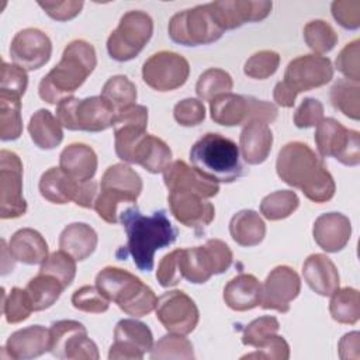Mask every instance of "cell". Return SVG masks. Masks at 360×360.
I'll return each instance as SVG.
<instances>
[{
    "label": "cell",
    "mask_w": 360,
    "mask_h": 360,
    "mask_svg": "<svg viewBox=\"0 0 360 360\" xmlns=\"http://www.w3.org/2000/svg\"><path fill=\"white\" fill-rule=\"evenodd\" d=\"M297 96H298V94H297L290 86H287L284 82H278V83L274 86L273 98H274V101H276L277 105L290 108V107L294 105Z\"/></svg>",
    "instance_id": "obj_61"
},
{
    "label": "cell",
    "mask_w": 360,
    "mask_h": 360,
    "mask_svg": "<svg viewBox=\"0 0 360 360\" xmlns=\"http://www.w3.org/2000/svg\"><path fill=\"white\" fill-rule=\"evenodd\" d=\"M97 155L91 146L86 143H70L59 156V167L76 181L93 180L97 172Z\"/></svg>",
    "instance_id": "obj_30"
},
{
    "label": "cell",
    "mask_w": 360,
    "mask_h": 360,
    "mask_svg": "<svg viewBox=\"0 0 360 360\" xmlns=\"http://www.w3.org/2000/svg\"><path fill=\"white\" fill-rule=\"evenodd\" d=\"M280 329V323L276 316H260L253 319L250 323L246 325L242 333V343L245 346L252 347H262L264 346L274 335H277Z\"/></svg>",
    "instance_id": "obj_47"
},
{
    "label": "cell",
    "mask_w": 360,
    "mask_h": 360,
    "mask_svg": "<svg viewBox=\"0 0 360 360\" xmlns=\"http://www.w3.org/2000/svg\"><path fill=\"white\" fill-rule=\"evenodd\" d=\"M211 120L224 127L245 125L250 120L249 96L225 93L210 101Z\"/></svg>",
    "instance_id": "obj_28"
},
{
    "label": "cell",
    "mask_w": 360,
    "mask_h": 360,
    "mask_svg": "<svg viewBox=\"0 0 360 360\" xmlns=\"http://www.w3.org/2000/svg\"><path fill=\"white\" fill-rule=\"evenodd\" d=\"M305 44L315 55L328 53L338 44V34L333 27L323 20H312L304 27Z\"/></svg>",
    "instance_id": "obj_44"
},
{
    "label": "cell",
    "mask_w": 360,
    "mask_h": 360,
    "mask_svg": "<svg viewBox=\"0 0 360 360\" xmlns=\"http://www.w3.org/2000/svg\"><path fill=\"white\" fill-rule=\"evenodd\" d=\"M156 278L159 284L165 288L174 287L181 281L180 273H179V264H177V250H172L167 255H165L158 266L156 270Z\"/></svg>",
    "instance_id": "obj_58"
},
{
    "label": "cell",
    "mask_w": 360,
    "mask_h": 360,
    "mask_svg": "<svg viewBox=\"0 0 360 360\" xmlns=\"http://www.w3.org/2000/svg\"><path fill=\"white\" fill-rule=\"evenodd\" d=\"M150 359H194L193 345L184 335L169 332L153 343Z\"/></svg>",
    "instance_id": "obj_45"
},
{
    "label": "cell",
    "mask_w": 360,
    "mask_h": 360,
    "mask_svg": "<svg viewBox=\"0 0 360 360\" xmlns=\"http://www.w3.org/2000/svg\"><path fill=\"white\" fill-rule=\"evenodd\" d=\"M28 86L27 70L17 66L15 63H7L1 60V75H0V93L13 94L22 97Z\"/></svg>",
    "instance_id": "obj_51"
},
{
    "label": "cell",
    "mask_w": 360,
    "mask_h": 360,
    "mask_svg": "<svg viewBox=\"0 0 360 360\" xmlns=\"http://www.w3.org/2000/svg\"><path fill=\"white\" fill-rule=\"evenodd\" d=\"M329 312L336 322L354 325L360 318L359 291L352 287L338 288L330 295Z\"/></svg>",
    "instance_id": "obj_38"
},
{
    "label": "cell",
    "mask_w": 360,
    "mask_h": 360,
    "mask_svg": "<svg viewBox=\"0 0 360 360\" xmlns=\"http://www.w3.org/2000/svg\"><path fill=\"white\" fill-rule=\"evenodd\" d=\"M39 273H45L58 278L63 287H69L76 276V260L66 252L58 250L45 259L39 267Z\"/></svg>",
    "instance_id": "obj_48"
},
{
    "label": "cell",
    "mask_w": 360,
    "mask_h": 360,
    "mask_svg": "<svg viewBox=\"0 0 360 360\" xmlns=\"http://www.w3.org/2000/svg\"><path fill=\"white\" fill-rule=\"evenodd\" d=\"M25 290L31 300L32 309L44 311L51 308L58 301L65 287L53 276L38 273L35 277H32L28 281V284L25 285Z\"/></svg>",
    "instance_id": "obj_37"
},
{
    "label": "cell",
    "mask_w": 360,
    "mask_h": 360,
    "mask_svg": "<svg viewBox=\"0 0 360 360\" xmlns=\"http://www.w3.org/2000/svg\"><path fill=\"white\" fill-rule=\"evenodd\" d=\"M280 66V55L271 49L255 52L243 65V73L252 79L264 80L276 73Z\"/></svg>",
    "instance_id": "obj_49"
},
{
    "label": "cell",
    "mask_w": 360,
    "mask_h": 360,
    "mask_svg": "<svg viewBox=\"0 0 360 360\" xmlns=\"http://www.w3.org/2000/svg\"><path fill=\"white\" fill-rule=\"evenodd\" d=\"M211 11L219 24L226 30H235L246 22L264 20L273 7L271 1H250V0H219L210 3Z\"/></svg>",
    "instance_id": "obj_21"
},
{
    "label": "cell",
    "mask_w": 360,
    "mask_h": 360,
    "mask_svg": "<svg viewBox=\"0 0 360 360\" xmlns=\"http://www.w3.org/2000/svg\"><path fill=\"white\" fill-rule=\"evenodd\" d=\"M302 276L309 288L322 297H330L340 284L335 263L322 253H314L305 259Z\"/></svg>",
    "instance_id": "obj_26"
},
{
    "label": "cell",
    "mask_w": 360,
    "mask_h": 360,
    "mask_svg": "<svg viewBox=\"0 0 360 360\" xmlns=\"http://www.w3.org/2000/svg\"><path fill=\"white\" fill-rule=\"evenodd\" d=\"M188 75V60L172 51H159L150 55L142 66L143 82L156 91H172L181 87Z\"/></svg>",
    "instance_id": "obj_13"
},
{
    "label": "cell",
    "mask_w": 360,
    "mask_h": 360,
    "mask_svg": "<svg viewBox=\"0 0 360 360\" xmlns=\"http://www.w3.org/2000/svg\"><path fill=\"white\" fill-rule=\"evenodd\" d=\"M278 177L288 186L300 188L314 202H326L333 198L336 184L322 159L304 142L285 143L276 160Z\"/></svg>",
    "instance_id": "obj_1"
},
{
    "label": "cell",
    "mask_w": 360,
    "mask_h": 360,
    "mask_svg": "<svg viewBox=\"0 0 360 360\" xmlns=\"http://www.w3.org/2000/svg\"><path fill=\"white\" fill-rule=\"evenodd\" d=\"M333 79V66L329 58L308 53L292 59L284 72V83L297 94L325 86Z\"/></svg>",
    "instance_id": "obj_16"
},
{
    "label": "cell",
    "mask_w": 360,
    "mask_h": 360,
    "mask_svg": "<svg viewBox=\"0 0 360 360\" xmlns=\"http://www.w3.org/2000/svg\"><path fill=\"white\" fill-rule=\"evenodd\" d=\"M177 250V264L181 280L202 284L214 274L225 273L232 264V250L221 239H208L202 246Z\"/></svg>",
    "instance_id": "obj_7"
},
{
    "label": "cell",
    "mask_w": 360,
    "mask_h": 360,
    "mask_svg": "<svg viewBox=\"0 0 360 360\" xmlns=\"http://www.w3.org/2000/svg\"><path fill=\"white\" fill-rule=\"evenodd\" d=\"M360 41L356 38L352 42L346 44L339 55L336 56L335 65L336 69L352 82L359 83L360 80Z\"/></svg>",
    "instance_id": "obj_52"
},
{
    "label": "cell",
    "mask_w": 360,
    "mask_h": 360,
    "mask_svg": "<svg viewBox=\"0 0 360 360\" xmlns=\"http://www.w3.org/2000/svg\"><path fill=\"white\" fill-rule=\"evenodd\" d=\"M98 194V184L94 180L83 181L79 184L76 197H75V204L83 208H94V202Z\"/></svg>",
    "instance_id": "obj_60"
},
{
    "label": "cell",
    "mask_w": 360,
    "mask_h": 360,
    "mask_svg": "<svg viewBox=\"0 0 360 360\" xmlns=\"http://www.w3.org/2000/svg\"><path fill=\"white\" fill-rule=\"evenodd\" d=\"M97 65L94 46L84 39L66 45L62 58L39 82L38 94L48 104H59L86 82Z\"/></svg>",
    "instance_id": "obj_3"
},
{
    "label": "cell",
    "mask_w": 360,
    "mask_h": 360,
    "mask_svg": "<svg viewBox=\"0 0 360 360\" xmlns=\"http://www.w3.org/2000/svg\"><path fill=\"white\" fill-rule=\"evenodd\" d=\"M167 201L173 217L181 225L197 232L204 231L215 218L214 205L197 194L170 191Z\"/></svg>",
    "instance_id": "obj_22"
},
{
    "label": "cell",
    "mask_w": 360,
    "mask_h": 360,
    "mask_svg": "<svg viewBox=\"0 0 360 360\" xmlns=\"http://www.w3.org/2000/svg\"><path fill=\"white\" fill-rule=\"evenodd\" d=\"M49 352L53 357L68 360H97L96 343L89 338L83 323L73 319L56 321L49 328Z\"/></svg>",
    "instance_id": "obj_12"
},
{
    "label": "cell",
    "mask_w": 360,
    "mask_h": 360,
    "mask_svg": "<svg viewBox=\"0 0 360 360\" xmlns=\"http://www.w3.org/2000/svg\"><path fill=\"white\" fill-rule=\"evenodd\" d=\"M100 96L114 108L115 112H120L135 104L138 93L135 84L127 76L117 75L104 83Z\"/></svg>",
    "instance_id": "obj_41"
},
{
    "label": "cell",
    "mask_w": 360,
    "mask_h": 360,
    "mask_svg": "<svg viewBox=\"0 0 360 360\" xmlns=\"http://www.w3.org/2000/svg\"><path fill=\"white\" fill-rule=\"evenodd\" d=\"M193 167L215 183H233L243 176L239 146L229 138L208 132L190 149Z\"/></svg>",
    "instance_id": "obj_4"
},
{
    "label": "cell",
    "mask_w": 360,
    "mask_h": 360,
    "mask_svg": "<svg viewBox=\"0 0 360 360\" xmlns=\"http://www.w3.org/2000/svg\"><path fill=\"white\" fill-rule=\"evenodd\" d=\"M163 181L169 191L193 193L202 198L215 197L219 191L218 183L204 177L183 160H174L167 165L163 170Z\"/></svg>",
    "instance_id": "obj_23"
},
{
    "label": "cell",
    "mask_w": 360,
    "mask_h": 360,
    "mask_svg": "<svg viewBox=\"0 0 360 360\" xmlns=\"http://www.w3.org/2000/svg\"><path fill=\"white\" fill-rule=\"evenodd\" d=\"M0 217L1 219L20 218L27 212L22 195V162L17 153L0 150Z\"/></svg>",
    "instance_id": "obj_14"
},
{
    "label": "cell",
    "mask_w": 360,
    "mask_h": 360,
    "mask_svg": "<svg viewBox=\"0 0 360 360\" xmlns=\"http://www.w3.org/2000/svg\"><path fill=\"white\" fill-rule=\"evenodd\" d=\"M8 249L15 262L30 266L42 264L48 257L46 240L32 228H21L14 232L10 238Z\"/></svg>",
    "instance_id": "obj_32"
},
{
    "label": "cell",
    "mask_w": 360,
    "mask_h": 360,
    "mask_svg": "<svg viewBox=\"0 0 360 360\" xmlns=\"http://www.w3.org/2000/svg\"><path fill=\"white\" fill-rule=\"evenodd\" d=\"M96 287L131 316H145L156 308L158 297L153 290L124 269L104 267L96 276Z\"/></svg>",
    "instance_id": "obj_5"
},
{
    "label": "cell",
    "mask_w": 360,
    "mask_h": 360,
    "mask_svg": "<svg viewBox=\"0 0 360 360\" xmlns=\"http://www.w3.org/2000/svg\"><path fill=\"white\" fill-rule=\"evenodd\" d=\"M229 233L238 245L252 248L264 239L266 224L256 211L242 210L231 218Z\"/></svg>",
    "instance_id": "obj_36"
},
{
    "label": "cell",
    "mask_w": 360,
    "mask_h": 360,
    "mask_svg": "<svg viewBox=\"0 0 360 360\" xmlns=\"http://www.w3.org/2000/svg\"><path fill=\"white\" fill-rule=\"evenodd\" d=\"M153 34L152 17L141 10L127 11L107 39L108 55L118 62H127L139 55Z\"/></svg>",
    "instance_id": "obj_10"
},
{
    "label": "cell",
    "mask_w": 360,
    "mask_h": 360,
    "mask_svg": "<svg viewBox=\"0 0 360 360\" xmlns=\"http://www.w3.org/2000/svg\"><path fill=\"white\" fill-rule=\"evenodd\" d=\"M83 1L65 0V1H38V6L53 20L68 21L75 18L83 8Z\"/></svg>",
    "instance_id": "obj_56"
},
{
    "label": "cell",
    "mask_w": 360,
    "mask_h": 360,
    "mask_svg": "<svg viewBox=\"0 0 360 360\" xmlns=\"http://www.w3.org/2000/svg\"><path fill=\"white\" fill-rule=\"evenodd\" d=\"M314 240L326 253L340 252L350 240V219L340 212H326L319 215L312 228Z\"/></svg>",
    "instance_id": "obj_24"
},
{
    "label": "cell",
    "mask_w": 360,
    "mask_h": 360,
    "mask_svg": "<svg viewBox=\"0 0 360 360\" xmlns=\"http://www.w3.org/2000/svg\"><path fill=\"white\" fill-rule=\"evenodd\" d=\"M72 305L83 312L103 314L110 308V300L96 285H83L72 294Z\"/></svg>",
    "instance_id": "obj_50"
},
{
    "label": "cell",
    "mask_w": 360,
    "mask_h": 360,
    "mask_svg": "<svg viewBox=\"0 0 360 360\" xmlns=\"http://www.w3.org/2000/svg\"><path fill=\"white\" fill-rule=\"evenodd\" d=\"M22 134L21 97L0 93V139L14 141Z\"/></svg>",
    "instance_id": "obj_39"
},
{
    "label": "cell",
    "mask_w": 360,
    "mask_h": 360,
    "mask_svg": "<svg viewBox=\"0 0 360 360\" xmlns=\"http://www.w3.org/2000/svg\"><path fill=\"white\" fill-rule=\"evenodd\" d=\"M300 205V198L292 190H277L267 194L260 202V214L269 221L288 218Z\"/></svg>",
    "instance_id": "obj_42"
},
{
    "label": "cell",
    "mask_w": 360,
    "mask_h": 360,
    "mask_svg": "<svg viewBox=\"0 0 360 360\" xmlns=\"http://www.w3.org/2000/svg\"><path fill=\"white\" fill-rule=\"evenodd\" d=\"M52 55L49 37L38 28H24L18 31L10 44L13 62L24 70L42 68Z\"/></svg>",
    "instance_id": "obj_19"
},
{
    "label": "cell",
    "mask_w": 360,
    "mask_h": 360,
    "mask_svg": "<svg viewBox=\"0 0 360 360\" xmlns=\"http://www.w3.org/2000/svg\"><path fill=\"white\" fill-rule=\"evenodd\" d=\"M330 103L347 118H360V86L347 79H339L330 89Z\"/></svg>",
    "instance_id": "obj_40"
},
{
    "label": "cell",
    "mask_w": 360,
    "mask_h": 360,
    "mask_svg": "<svg viewBox=\"0 0 360 360\" xmlns=\"http://www.w3.org/2000/svg\"><path fill=\"white\" fill-rule=\"evenodd\" d=\"M96 231L84 222H73L63 228L59 235L60 250L69 253L76 262L86 260L97 248Z\"/></svg>",
    "instance_id": "obj_33"
},
{
    "label": "cell",
    "mask_w": 360,
    "mask_h": 360,
    "mask_svg": "<svg viewBox=\"0 0 360 360\" xmlns=\"http://www.w3.org/2000/svg\"><path fill=\"white\" fill-rule=\"evenodd\" d=\"M167 32L176 44L197 46L218 41L224 30L217 22L210 3H207L176 13L169 21Z\"/></svg>",
    "instance_id": "obj_9"
},
{
    "label": "cell",
    "mask_w": 360,
    "mask_h": 360,
    "mask_svg": "<svg viewBox=\"0 0 360 360\" xmlns=\"http://www.w3.org/2000/svg\"><path fill=\"white\" fill-rule=\"evenodd\" d=\"M333 18L346 30H357L360 27V1L336 0L330 4Z\"/></svg>",
    "instance_id": "obj_54"
},
{
    "label": "cell",
    "mask_w": 360,
    "mask_h": 360,
    "mask_svg": "<svg viewBox=\"0 0 360 360\" xmlns=\"http://www.w3.org/2000/svg\"><path fill=\"white\" fill-rule=\"evenodd\" d=\"M315 143L322 158H335L342 165L357 166L360 163V135L347 129L335 118H323L315 131Z\"/></svg>",
    "instance_id": "obj_11"
},
{
    "label": "cell",
    "mask_w": 360,
    "mask_h": 360,
    "mask_svg": "<svg viewBox=\"0 0 360 360\" xmlns=\"http://www.w3.org/2000/svg\"><path fill=\"white\" fill-rule=\"evenodd\" d=\"M172 162V150L169 145L150 134H146L134 148L129 162L146 169L149 173H163Z\"/></svg>",
    "instance_id": "obj_31"
},
{
    "label": "cell",
    "mask_w": 360,
    "mask_h": 360,
    "mask_svg": "<svg viewBox=\"0 0 360 360\" xmlns=\"http://www.w3.org/2000/svg\"><path fill=\"white\" fill-rule=\"evenodd\" d=\"M141 176L125 163H115L104 172L100 190L94 202L97 215L108 222H118L117 205L120 202H135L142 193Z\"/></svg>",
    "instance_id": "obj_6"
},
{
    "label": "cell",
    "mask_w": 360,
    "mask_h": 360,
    "mask_svg": "<svg viewBox=\"0 0 360 360\" xmlns=\"http://www.w3.org/2000/svg\"><path fill=\"white\" fill-rule=\"evenodd\" d=\"M153 347L152 330L141 321L121 319L114 329V342L108 352L110 360H141Z\"/></svg>",
    "instance_id": "obj_17"
},
{
    "label": "cell",
    "mask_w": 360,
    "mask_h": 360,
    "mask_svg": "<svg viewBox=\"0 0 360 360\" xmlns=\"http://www.w3.org/2000/svg\"><path fill=\"white\" fill-rule=\"evenodd\" d=\"M31 141L44 150L55 149L63 139L62 124L49 110L41 108L35 111L28 122Z\"/></svg>",
    "instance_id": "obj_35"
},
{
    "label": "cell",
    "mask_w": 360,
    "mask_h": 360,
    "mask_svg": "<svg viewBox=\"0 0 360 360\" xmlns=\"http://www.w3.org/2000/svg\"><path fill=\"white\" fill-rule=\"evenodd\" d=\"M80 181L72 179L60 167H51L39 179L41 195L52 204H68L73 201Z\"/></svg>",
    "instance_id": "obj_34"
},
{
    "label": "cell",
    "mask_w": 360,
    "mask_h": 360,
    "mask_svg": "<svg viewBox=\"0 0 360 360\" xmlns=\"http://www.w3.org/2000/svg\"><path fill=\"white\" fill-rule=\"evenodd\" d=\"M338 349H339L340 359L357 360L360 357V333L354 330L343 335V338L339 340Z\"/></svg>",
    "instance_id": "obj_59"
},
{
    "label": "cell",
    "mask_w": 360,
    "mask_h": 360,
    "mask_svg": "<svg viewBox=\"0 0 360 360\" xmlns=\"http://www.w3.org/2000/svg\"><path fill=\"white\" fill-rule=\"evenodd\" d=\"M262 283L249 273L231 278L224 288V301L233 311H249L260 305Z\"/></svg>",
    "instance_id": "obj_29"
},
{
    "label": "cell",
    "mask_w": 360,
    "mask_h": 360,
    "mask_svg": "<svg viewBox=\"0 0 360 360\" xmlns=\"http://www.w3.org/2000/svg\"><path fill=\"white\" fill-rule=\"evenodd\" d=\"M233 80L228 72L219 68H210L202 72L195 83V93L201 101H211L217 96L231 93Z\"/></svg>",
    "instance_id": "obj_43"
},
{
    "label": "cell",
    "mask_w": 360,
    "mask_h": 360,
    "mask_svg": "<svg viewBox=\"0 0 360 360\" xmlns=\"http://www.w3.org/2000/svg\"><path fill=\"white\" fill-rule=\"evenodd\" d=\"M148 108L134 104L120 112L114 120V148L122 162H129V156L136 143L146 135Z\"/></svg>",
    "instance_id": "obj_20"
},
{
    "label": "cell",
    "mask_w": 360,
    "mask_h": 360,
    "mask_svg": "<svg viewBox=\"0 0 360 360\" xmlns=\"http://www.w3.org/2000/svg\"><path fill=\"white\" fill-rule=\"evenodd\" d=\"M49 329L42 325H31L11 333L4 345L10 359L27 360L49 352Z\"/></svg>",
    "instance_id": "obj_25"
},
{
    "label": "cell",
    "mask_w": 360,
    "mask_h": 360,
    "mask_svg": "<svg viewBox=\"0 0 360 360\" xmlns=\"http://www.w3.org/2000/svg\"><path fill=\"white\" fill-rule=\"evenodd\" d=\"M156 318L170 333L188 335L200 319L195 302L183 291L173 290L162 294L156 302Z\"/></svg>",
    "instance_id": "obj_15"
},
{
    "label": "cell",
    "mask_w": 360,
    "mask_h": 360,
    "mask_svg": "<svg viewBox=\"0 0 360 360\" xmlns=\"http://www.w3.org/2000/svg\"><path fill=\"white\" fill-rule=\"evenodd\" d=\"M301 291V278L290 266H277L266 277L262 284L260 307L263 309H274L285 314L290 311V304Z\"/></svg>",
    "instance_id": "obj_18"
},
{
    "label": "cell",
    "mask_w": 360,
    "mask_h": 360,
    "mask_svg": "<svg viewBox=\"0 0 360 360\" xmlns=\"http://www.w3.org/2000/svg\"><path fill=\"white\" fill-rule=\"evenodd\" d=\"M1 292H3L1 309L8 323H20L25 321L34 311L25 288L22 290L18 287H13L8 294H6L4 288H1Z\"/></svg>",
    "instance_id": "obj_46"
},
{
    "label": "cell",
    "mask_w": 360,
    "mask_h": 360,
    "mask_svg": "<svg viewBox=\"0 0 360 360\" xmlns=\"http://www.w3.org/2000/svg\"><path fill=\"white\" fill-rule=\"evenodd\" d=\"M323 120V104L312 97L302 100L294 112V124L297 128L316 127Z\"/></svg>",
    "instance_id": "obj_55"
},
{
    "label": "cell",
    "mask_w": 360,
    "mask_h": 360,
    "mask_svg": "<svg viewBox=\"0 0 360 360\" xmlns=\"http://www.w3.org/2000/svg\"><path fill=\"white\" fill-rule=\"evenodd\" d=\"M173 117L183 127H195L204 121L205 107L198 98H184L174 105Z\"/></svg>",
    "instance_id": "obj_53"
},
{
    "label": "cell",
    "mask_w": 360,
    "mask_h": 360,
    "mask_svg": "<svg viewBox=\"0 0 360 360\" xmlns=\"http://www.w3.org/2000/svg\"><path fill=\"white\" fill-rule=\"evenodd\" d=\"M117 112L101 97H68L56 105V118L69 131L100 132L114 125Z\"/></svg>",
    "instance_id": "obj_8"
},
{
    "label": "cell",
    "mask_w": 360,
    "mask_h": 360,
    "mask_svg": "<svg viewBox=\"0 0 360 360\" xmlns=\"http://www.w3.org/2000/svg\"><path fill=\"white\" fill-rule=\"evenodd\" d=\"M273 146L270 127L260 121H250L243 125L239 135V152L248 165L263 163Z\"/></svg>",
    "instance_id": "obj_27"
},
{
    "label": "cell",
    "mask_w": 360,
    "mask_h": 360,
    "mask_svg": "<svg viewBox=\"0 0 360 360\" xmlns=\"http://www.w3.org/2000/svg\"><path fill=\"white\" fill-rule=\"evenodd\" d=\"M290 357V346L283 336L274 335L264 346L256 349V352L242 356V359H270V360H287Z\"/></svg>",
    "instance_id": "obj_57"
},
{
    "label": "cell",
    "mask_w": 360,
    "mask_h": 360,
    "mask_svg": "<svg viewBox=\"0 0 360 360\" xmlns=\"http://www.w3.org/2000/svg\"><path fill=\"white\" fill-rule=\"evenodd\" d=\"M120 221L127 233L125 248L141 271H150L156 250L174 243L177 238V228L163 210L143 215L136 205L128 207L121 212Z\"/></svg>",
    "instance_id": "obj_2"
}]
</instances>
